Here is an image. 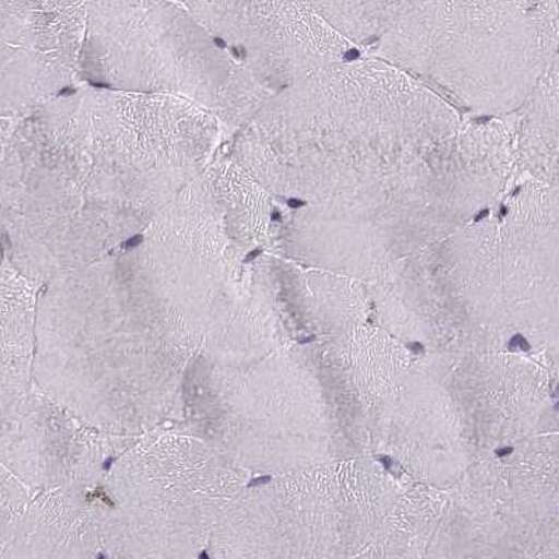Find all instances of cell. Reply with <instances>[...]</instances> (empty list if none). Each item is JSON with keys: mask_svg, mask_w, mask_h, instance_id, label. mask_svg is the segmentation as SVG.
<instances>
[{"mask_svg": "<svg viewBox=\"0 0 559 559\" xmlns=\"http://www.w3.org/2000/svg\"><path fill=\"white\" fill-rule=\"evenodd\" d=\"M224 133L180 98L91 83L19 118L0 173L13 264L66 274L141 235L214 160Z\"/></svg>", "mask_w": 559, "mask_h": 559, "instance_id": "6da1fadb", "label": "cell"}, {"mask_svg": "<svg viewBox=\"0 0 559 559\" xmlns=\"http://www.w3.org/2000/svg\"><path fill=\"white\" fill-rule=\"evenodd\" d=\"M460 123L413 73L345 58L272 93L234 131L227 155L272 197L319 204L407 167Z\"/></svg>", "mask_w": 559, "mask_h": 559, "instance_id": "7a4b0ae2", "label": "cell"}, {"mask_svg": "<svg viewBox=\"0 0 559 559\" xmlns=\"http://www.w3.org/2000/svg\"><path fill=\"white\" fill-rule=\"evenodd\" d=\"M558 0H430L374 44L487 117L518 111L558 61Z\"/></svg>", "mask_w": 559, "mask_h": 559, "instance_id": "3957f363", "label": "cell"}, {"mask_svg": "<svg viewBox=\"0 0 559 559\" xmlns=\"http://www.w3.org/2000/svg\"><path fill=\"white\" fill-rule=\"evenodd\" d=\"M83 82L180 98L236 131L272 94L176 0H91Z\"/></svg>", "mask_w": 559, "mask_h": 559, "instance_id": "277c9868", "label": "cell"}, {"mask_svg": "<svg viewBox=\"0 0 559 559\" xmlns=\"http://www.w3.org/2000/svg\"><path fill=\"white\" fill-rule=\"evenodd\" d=\"M460 123L418 160L353 195L290 212V235L383 240L459 229L491 210L516 165L511 128Z\"/></svg>", "mask_w": 559, "mask_h": 559, "instance_id": "5b68a950", "label": "cell"}, {"mask_svg": "<svg viewBox=\"0 0 559 559\" xmlns=\"http://www.w3.org/2000/svg\"><path fill=\"white\" fill-rule=\"evenodd\" d=\"M185 8L272 93L353 48L309 0H190Z\"/></svg>", "mask_w": 559, "mask_h": 559, "instance_id": "8992f818", "label": "cell"}, {"mask_svg": "<svg viewBox=\"0 0 559 559\" xmlns=\"http://www.w3.org/2000/svg\"><path fill=\"white\" fill-rule=\"evenodd\" d=\"M88 2L0 0V117H26L84 83Z\"/></svg>", "mask_w": 559, "mask_h": 559, "instance_id": "52a82bcc", "label": "cell"}, {"mask_svg": "<svg viewBox=\"0 0 559 559\" xmlns=\"http://www.w3.org/2000/svg\"><path fill=\"white\" fill-rule=\"evenodd\" d=\"M514 147L516 163L534 181L558 187L559 61L523 104Z\"/></svg>", "mask_w": 559, "mask_h": 559, "instance_id": "ba28073f", "label": "cell"}, {"mask_svg": "<svg viewBox=\"0 0 559 559\" xmlns=\"http://www.w3.org/2000/svg\"><path fill=\"white\" fill-rule=\"evenodd\" d=\"M350 44H376L430 0H309Z\"/></svg>", "mask_w": 559, "mask_h": 559, "instance_id": "9c48e42d", "label": "cell"}, {"mask_svg": "<svg viewBox=\"0 0 559 559\" xmlns=\"http://www.w3.org/2000/svg\"><path fill=\"white\" fill-rule=\"evenodd\" d=\"M19 284L7 271H0V411L16 388V296Z\"/></svg>", "mask_w": 559, "mask_h": 559, "instance_id": "30bf717a", "label": "cell"}, {"mask_svg": "<svg viewBox=\"0 0 559 559\" xmlns=\"http://www.w3.org/2000/svg\"><path fill=\"white\" fill-rule=\"evenodd\" d=\"M17 120L19 118L0 117V173H2L4 156H7L10 138Z\"/></svg>", "mask_w": 559, "mask_h": 559, "instance_id": "8fae6325", "label": "cell"}, {"mask_svg": "<svg viewBox=\"0 0 559 559\" xmlns=\"http://www.w3.org/2000/svg\"><path fill=\"white\" fill-rule=\"evenodd\" d=\"M532 346L531 344L527 343V340L524 338L523 335L521 334H518V335H514L512 341H511V344H509V349L511 350H514V349H522V350H531Z\"/></svg>", "mask_w": 559, "mask_h": 559, "instance_id": "7c38bea8", "label": "cell"}, {"mask_svg": "<svg viewBox=\"0 0 559 559\" xmlns=\"http://www.w3.org/2000/svg\"><path fill=\"white\" fill-rule=\"evenodd\" d=\"M497 456L498 457H504V456H508V454H512L513 453V449L512 448H503V449H499L497 450Z\"/></svg>", "mask_w": 559, "mask_h": 559, "instance_id": "4fadbf2b", "label": "cell"}, {"mask_svg": "<svg viewBox=\"0 0 559 559\" xmlns=\"http://www.w3.org/2000/svg\"><path fill=\"white\" fill-rule=\"evenodd\" d=\"M379 460H380V462H382L385 469H390V467H392L393 460L390 459L389 456H382Z\"/></svg>", "mask_w": 559, "mask_h": 559, "instance_id": "5bb4252c", "label": "cell"}, {"mask_svg": "<svg viewBox=\"0 0 559 559\" xmlns=\"http://www.w3.org/2000/svg\"><path fill=\"white\" fill-rule=\"evenodd\" d=\"M409 349L413 350V353H423L424 345L419 343H414L409 345Z\"/></svg>", "mask_w": 559, "mask_h": 559, "instance_id": "9a60e30c", "label": "cell"}, {"mask_svg": "<svg viewBox=\"0 0 559 559\" xmlns=\"http://www.w3.org/2000/svg\"><path fill=\"white\" fill-rule=\"evenodd\" d=\"M270 481H271V477H261V478L254 479V481H252L250 485L252 487V485H261V484H266Z\"/></svg>", "mask_w": 559, "mask_h": 559, "instance_id": "2e32d148", "label": "cell"}, {"mask_svg": "<svg viewBox=\"0 0 559 559\" xmlns=\"http://www.w3.org/2000/svg\"><path fill=\"white\" fill-rule=\"evenodd\" d=\"M316 336H309L308 340L300 341L301 344H308L311 343V341H314Z\"/></svg>", "mask_w": 559, "mask_h": 559, "instance_id": "e0dca14e", "label": "cell"}, {"mask_svg": "<svg viewBox=\"0 0 559 559\" xmlns=\"http://www.w3.org/2000/svg\"><path fill=\"white\" fill-rule=\"evenodd\" d=\"M176 2H178V3L182 4V7H185V4L190 2V0H176Z\"/></svg>", "mask_w": 559, "mask_h": 559, "instance_id": "ac0fdd59", "label": "cell"}]
</instances>
